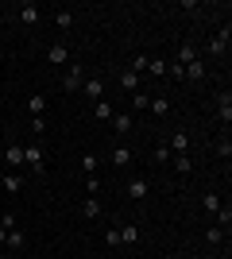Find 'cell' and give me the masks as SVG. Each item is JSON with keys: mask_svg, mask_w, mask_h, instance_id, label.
I'll return each mask as SVG.
<instances>
[{"mask_svg": "<svg viewBox=\"0 0 232 259\" xmlns=\"http://www.w3.org/2000/svg\"><path fill=\"white\" fill-rule=\"evenodd\" d=\"M4 190H8V194H20V190H23V178L16 170H8V174H4Z\"/></svg>", "mask_w": 232, "mask_h": 259, "instance_id": "cell-17", "label": "cell"}, {"mask_svg": "<svg viewBox=\"0 0 232 259\" xmlns=\"http://www.w3.org/2000/svg\"><path fill=\"white\" fill-rule=\"evenodd\" d=\"M81 217H85V221H97L101 217V201L97 197H85V201H81Z\"/></svg>", "mask_w": 232, "mask_h": 259, "instance_id": "cell-14", "label": "cell"}, {"mask_svg": "<svg viewBox=\"0 0 232 259\" xmlns=\"http://www.w3.org/2000/svg\"><path fill=\"white\" fill-rule=\"evenodd\" d=\"M4 240H8V228H4V225H0V244H4Z\"/></svg>", "mask_w": 232, "mask_h": 259, "instance_id": "cell-35", "label": "cell"}, {"mask_svg": "<svg viewBox=\"0 0 232 259\" xmlns=\"http://www.w3.org/2000/svg\"><path fill=\"white\" fill-rule=\"evenodd\" d=\"M194 58H201V54H198V47H190V43H182V47H178V66H190Z\"/></svg>", "mask_w": 232, "mask_h": 259, "instance_id": "cell-15", "label": "cell"}, {"mask_svg": "<svg viewBox=\"0 0 232 259\" xmlns=\"http://www.w3.org/2000/svg\"><path fill=\"white\" fill-rule=\"evenodd\" d=\"M81 89H85V97L93 101V105L105 97V81H101V77H85V85H81Z\"/></svg>", "mask_w": 232, "mask_h": 259, "instance_id": "cell-7", "label": "cell"}, {"mask_svg": "<svg viewBox=\"0 0 232 259\" xmlns=\"http://www.w3.org/2000/svg\"><path fill=\"white\" fill-rule=\"evenodd\" d=\"M147 194H151L147 178H132V182H128V197H135V201H140V197H147Z\"/></svg>", "mask_w": 232, "mask_h": 259, "instance_id": "cell-10", "label": "cell"}, {"mask_svg": "<svg viewBox=\"0 0 232 259\" xmlns=\"http://www.w3.org/2000/svg\"><path fill=\"white\" fill-rule=\"evenodd\" d=\"M166 147H170V155H186V151H190V136H186V132H174Z\"/></svg>", "mask_w": 232, "mask_h": 259, "instance_id": "cell-9", "label": "cell"}, {"mask_svg": "<svg viewBox=\"0 0 232 259\" xmlns=\"http://www.w3.org/2000/svg\"><path fill=\"white\" fill-rule=\"evenodd\" d=\"M221 240H224V228H205V244L209 248H221Z\"/></svg>", "mask_w": 232, "mask_h": 259, "instance_id": "cell-21", "label": "cell"}, {"mask_svg": "<svg viewBox=\"0 0 232 259\" xmlns=\"http://www.w3.org/2000/svg\"><path fill=\"white\" fill-rule=\"evenodd\" d=\"M147 105H151V97H147L144 89H140V93H132V112H144Z\"/></svg>", "mask_w": 232, "mask_h": 259, "instance_id": "cell-24", "label": "cell"}, {"mask_svg": "<svg viewBox=\"0 0 232 259\" xmlns=\"http://www.w3.org/2000/svg\"><path fill=\"white\" fill-rule=\"evenodd\" d=\"M23 166H27V170H35V174L47 170V166H43V151H39L35 143H23Z\"/></svg>", "mask_w": 232, "mask_h": 259, "instance_id": "cell-2", "label": "cell"}, {"mask_svg": "<svg viewBox=\"0 0 232 259\" xmlns=\"http://www.w3.org/2000/svg\"><path fill=\"white\" fill-rule=\"evenodd\" d=\"M43 132H47V120L35 116V120H31V136H43Z\"/></svg>", "mask_w": 232, "mask_h": 259, "instance_id": "cell-34", "label": "cell"}, {"mask_svg": "<svg viewBox=\"0 0 232 259\" xmlns=\"http://www.w3.org/2000/svg\"><path fill=\"white\" fill-rule=\"evenodd\" d=\"M205 259H221V255H205Z\"/></svg>", "mask_w": 232, "mask_h": 259, "instance_id": "cell-36", "label": "cell"}, {"mask_svg": "<svg viewBox=\"0 0 232 259\" xmlns=\"http://www.w3.org/2000/svg\"><path fill=\"white\" fill-rule=\"evenodd\" d=\"M228 39H232L228 27H224V31H217V35L209 39V54H213V58H224V54H228Z\"/></svg>", "mask_w": 232, "mask_h": 259, "instance_id": "cell-3", "label": "cell"}, {"mask_svg": "<svg viewBox=\"0 0 232 259\" xmlns=\"http://www.w3.org/2000/svg\"><path fill=\"white\" fill-rule=\"evenodd\" d=\"M39 20H43L39 4H20V23H23V27H35Z\"/></svg>", "mask_w": 232, "mask_h": 259, "instance_id": "cell-5", "label": "cell"}, {"mask_svg": "<svg viewBox=\"0 0 232 259\" xmlns=\"http://www.w3.org/2000/svg\"><path fill=\"white\" fill-rule=\"evenodd\" d=\"M170 159H174V155H170V147H166V143H159V147H155V162H163V166H166Z\"/></svg>", "mask_w": 232, "mask_h": 259, "instance_id": "cell-29", "label": "cell"}, {"mask_svg": "<svg viewBox=\"0 0 232 259\" xmlns=\"http://www.w3.org/2000/svg\"><path fill=\"white\" fill-rule=\"evenodd\" d=\"M4 244H8L12 251H23V248H27V236H23L20 228H12V232H8V240H4Z\"/></svg>", "mask_w": 232, "mask_h": 259, "instance_id": "cell-16", "label": "cell"}, {"mask_svg": "<svg viewBox=\"0 0 232 259\" xmlns=\"http://www.w3.org/2000/svg\"><path fill=\"white\" fill-rule=\"evenodd\" d=\"M170 162H174V170H178V174H190V166H194V162H190V155H174Z\"/></svg>", "mask_w": 232, "mask_h": 259, "instance_id": "cell-27", "label": "cell"}, {"mask_svg": "<svg viewBox=\"0 0 232 259\" xmlns=\"http://www.w3.org/2000/svg\"><path fill=\"white\" fill-rule=\"evenodd\" d=\"M93 116H97V120H112V105L97 101V105H93Z\"/></svg>", "mask_w": 232, "mask_h": 259, "instance_id": "cell-28", "label": "cell"}, {"mask_svg": "<svg viewBox=\"0 0 232 259\" xmlns=\"http://www.w3.org/2000/svg\"><path fill=\"white\" fill-rule=\"evenodd\" d=\"M147 108H151L155 116H166V112H170V105H166V97H155V101H151V105H147Z\"/></svg>", "mask_w": 232, "mask_h": 259, "instance_id": "cell-26", "label": "cell"}, {"mask_svg": "<svg viewBox=\"0 0 232 259\" xmlns=\"http://www.w3.org/2000/svg\"><path fill=\"white\" fill-rule=\"evenodd\" d=\"M0 259H8V255H0Z\"/></svg>", "mask_w": 232, "mask_h": 259, "instance_id": "cell-37", "label": "cell"}, {"mask_svg": "<svg viewBox=\"0 0 232 259\" xmlns=\"http://www.w3.org/2000/svg\"><path fill=\"white\" fill-rule=\"evenodd\" d=\"M112 132H116V136H128V132H132V112H112Z\"/></svg>", "mask_w": 232, "mask_h": 259, "instance_id": "cell-8", "label": "cell"}, {"mask_svg": "<svg viewBox=\"0 0 232 259\" xmlns=\"http://www.w3.org/2000/svg\"><path fill=\"white\" fill-rule=\"evenodd\" d=\"M27 112H31V120L47 112V97H43V93H31V97H27Z\"/></svg>", "mask_w": 232, "mask_h": 259, "instance_id": "cell-11", "label": "cell"}, {"mask_svg": "<svg viewBox=\"0 0 232 259\" xmlns=\"http://www.w3.org/2000/svg\"><path fill=\"white\" fill-rule=\"evenodd\" d=\"M147 62H151L147 54H135V62H132V74H144V70H147Z\"/></svg>", "mask_w": 232, "mask_h": 259, "instance_id": "cell-33", "label": "cell"}, {"mask_svg": "<svg viewBox=\"0 0 232 259\" xmlns=\"http://www.w3.org/2000/svg\"><path fill=\"white\" fill-rule=\"evenodd\" d=\"M55 23H58V31H70V27H74V12H58Z\"/></svg>", "mask_w": 232, "mask_h": 259, "instance_id": "cell-25", "label": "cell"}, {"mask_svg": "<svg viewBox=\"0 0 232 259\" xmlns=\"http://www.w3.org/2000/svg\"><path fill=\"white\" fill-rule=\"evenodd\" d=\"M8 166H12V170H20V166H23V143H8Z\"/></svg>", "mask_w": 232, "mask_h": 259, "instance_id": "cell-13", "label": "cell"}, {"mask_svg": "<svg viewBox=\"0 0 232 259\" xmlns=\"http://www.w3.org/2000/svg\"><path fill=\"white\" fill-rule=\"evenodd\" d=\"M217 155H221L224 162L232 159V143H228V136H224V140H217Z\"/></svg>", "mask_w": 232, "mask_h": 259, "instance_id": "cell-30", "label": "cell"}, {"mask_svg": "<svg viewBox=\"0 0 232 259\" xmlns=\"http://www.w3.org/2000/svg\"><path fill=\"white\" fill-rule=\"evenodd\" d=\"M128 162H132V151H128V147H116V151H112V166H128Z\"/></svg>", "mask_w": 232, "mask_h": 259, "instance_id": "cell-22", "label": "cell"}, {"mask_svg": "<svg viewBox=\"0 0 232 259\" xmlns=\"http://www.w3.org/2000/svg\"><path fill=\"white\" fill-rule=\"evenodd\" d=\"M105 244H109V248H120V228H105Z\"/></svg>", "mask_w": 232, "mask_h": 259, "instance_id": "cell-31", "label": "cell"}, {"mask_svg": "<svg viewBox=\"0 0 232 259\" xmlns=\"http://www.w3.org/2000/svg\"><path fill=\"white\" fill-rule=\"evenodd\" d=\"M201 209H205V213H217V209H221V194H201Z\"/></svg>", "mask_w": 232, "mask_h": 259, "instance_id": "cell-18", "label": "cell"}, {"mask_svg": "<svg viewBox=\"0 0 232 259\" xmlns=\"http://www.w3.org/2000/svg\"><path fill=\"white\" fill-rule=\"evenodd\" d=\"M85 66L81 62H70V70H66V77H62V89H66V93H77V89L85 85Z\"/></svg>", "mask_w": 232, "mask_h": 259, "instance_id": "cell-1", "label": "cell"}, {"mask_svg": "<svg viewBox=\"0 0 232 259\" xmlns=\"http://www.w3.org/2000/svg\"><path fill=\"white\" fill-rule=\"evenodd\" d=\"M97 166H101V162H97V155H93V151L81 155V170H85V174H97Z\"/></svg>", "mask_w": 232, "mask_h": 259, "instance_id": "cell-23", "label": "cell"}, {"mask_svg": "<svg viewBox=\"0 0 232 259\" xmlns=\"http://www.w3.org/2000/svg\"><path fill=\"white\" fill-rule=\"evenodd\" d=\"M66 58H70V47L66 43H51V47H47V62H51V66H62Z\"/></svg>", "mask_w": 232, "mask_h": 259, "instance_id": "cell-6", "label": "cell"}, {"mask_svg": "<svg viewBox=\"0 0 232 259\" xmlns=\"http://www.w3.org/2000/svg\"><path fill=\"white\" fill-rule=\"evenodd\" d=\"M147 70H151L155 77H163V74H166V62H163V58H151V62H147Z\"/></svg>", "mask_w": 232, "mask_h": 259, "instance_id": "cell-32", "label": "cell"}, {"mask_svg": "<svg viewBox=\"0 0 232 259\" xmlns=\"http://www.w3.org/2000/svg\"><path fill=\"white\" fill-rule=\"evenodd\" d=\"M120 85L128 89V93H140V74H132V70H128V74H120Z\"/></svg>", "mask_w": 232, "mask_h": 259, "instance_id": "cell-19", "label": "cell"}, {"mask_svg": "<svg viewBox=\"0 0 232 259\" xmlns=\"http://www.w3.org/2000/svg\"><path fill=\"white\" fill-rule=\"evenodd\" d=\"M217 112H221V120H224V124L232 120V93H228V89H224L221 97H217Z\"/></svg>", "mask_w": 232, "mask_h": 259, "instance_id": "cell-12", "label": "cell"}, {"mask_svg": "<svg viewBox=\"0 0 232 259\" xmlns=\"http://www.w3.org/2000/svg\"><path fill=\"white\" fill-rule=\"evenodd\" d=\"M120 244H140V228H135V225H124L120 228Z\"/></svg>", "mask_w": 232, "mask_h": 259, "instance_id": "cell-20", "label": "cell"}, {"mask_svg": "<svg viewBox=\"0 0 232 259\" xmlns=\"http://www.w3.org/2000/svg\"><path fill=\"white\" fill-rule=\"evenodd\" d=\"M182 77H186V81H205V58H194V62L190 66H182Z\"/></svg>", "mask_w": 232, "mask_h": 259, "instance_id": "cell-4", "label": "cell"}]
</instances>
